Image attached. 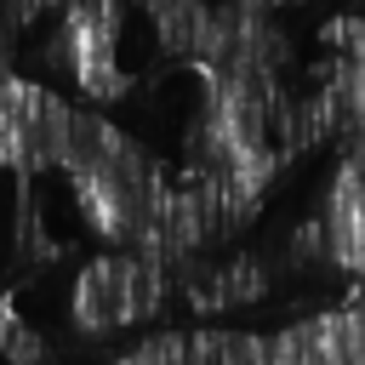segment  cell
I'll return each instance as SVG.
<instances>
[{
  "instance_id": "cell-1",
  "label": "cell",
  "mask_w": 365,
  "mask_h": 365,
  "mask_svg": "<svg viewBox=\"0 0 365 365\" xmlns=\"http://www.w3.org/2000/svg\"><path fill=\"white\" fill-rule=\"evenodd\" d=\"M63 171L74 182V200H80V217L91 222V234L114 240L120 251L148 245L171 177L160 171V160L137 137H125L120 125H108L91 108H74Z\"/></svg>"
},
{
  "instance_id": "cell-2",
  "label": "cell",
  "mask_w": 365,
  "mask_h": 365,
  "mask_svg": "<svg viewBox=\"0 0 365 365\" xmlns=\"http://www.w3.org/2000/svg\"><path fill=\"white\" fill-rule=\"evenodd\" d=\"M171 279L177 274L165 262H154L148 251H108V257L80 268L68 314L86 336H108V331H125L137 319H154L171 297Z\"/></svg>"
},
{
  "instance_id": "cell-3",
  "label": "cell",
  "mask_w": 365,
  "mask_h": 365,
  "mask_svg": "<svg viewBox=\"0 0 365 365\" xmlns=\"http://www.w3.org/2000/svg\"><path fill=\"white\" fill-rule=\"evenodd\" d=\"M68 131H74V108L57 91L0 74V165L6 171L40 177V171L63 165Z\"/></svg>"
},
{
  "instance_id": "cell-4",
  "label": "cell",
  "mask_w": 365,
  "mask_h": 365,
  "mask_svg": "<svg viewBox=\"0 0 365 365\" xmlns=\"http://www.w3.org/2000/svg\"><path fill=\"white\" fill-rule=\"evenodd\" d=\"M125 23H131V11H120V6H74L63 17V51H68V74L80 80V91L120 97L131 86Z\"/></svg>"
},
{
  "instance_id": "cell-5",
  "label": "cell",
  "mask_w": 365,
  "mask_h": 365,
  "mask_svg": "<svg viewBox=\"0 0 365 365\" xmlns=\"http://www.w3.org/2000/svg\"><path fill=\"white\" fill-rule=\"evenodd\" d=\"M268 342L274 336L205 325V331H188V365H268Z\"/></svg>"
}]
</instances>
